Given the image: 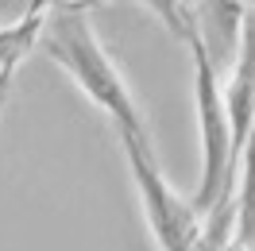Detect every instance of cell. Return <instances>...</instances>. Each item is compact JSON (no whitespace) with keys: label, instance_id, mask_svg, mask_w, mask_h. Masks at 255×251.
Here are the masks:
<instances>
[{"label":"cell","instance_id":"8","mask_svg":"<svg viewBox=\"0 0 255 251\" xmlns=\"http://www.w3.org/2000/svg\"><path fill=\"white\" fill-rule=\"evenodd\" d=\"M252 12H255V4H252Z\"/></svg>","mask_w":255,"mask_h":251},{"label":"cell","instance_id":"7","mask_svg":"<svg viewBox=\"0 0 255 251\" xmlns=\"http://www.w3.org/2000/svg\"><path fill=\"white\" fill-rule=\"evenodd\" d=\"M8 85H12V81H8V78H0V101H4V93H8Z\"/></svg>","mask_w":255,"mask_h":251},{"label":"cell","instance_id":"5","mask_svg":"<svg viewBox=\"0 0 255 251\" xmlns=\"http://www.w3.org/2000/svg\"><path fill=\"white\" fill-rule=\"evenodd\" d=\"M43 19H47V4H31L27 16H19L12 27H0V78H12L19 58L39 43Z\"/></svg>","mask_w":255,"mask_h":251},{"label":"cell","instance_id":"2","mask_svg":"<svg viewBox=\"0 0 255 251\" xmlns=\"http://www.w3.org/2000/svg\"><path fill=\"white\" fill-rule=\"evenodd\" d=\"M170 31L190 43L193 70H197V127H201V182L193 193V213H236L232 189H236V162H232V143H228V116H224V93L217 85V70L209 62L201 35L193 23L190 4H155Z\"/></svg>","mask_w":255,"mask_h":251},{"label":"cell","instance_id":"6","mask_svg":"<svg viewBox=\"0 0 255 251\" xmlns=\"http://www.w3.org/2000/svg\"><path fill=\"white\" fill-rule=\"evenodd\" d=\"M232 251H255V127L244 143V189L236 205V232Z\"/></svg>","mask_w":255,"mask_h":251},{"label":"cell","instance_id":"4","mask_svg":"<svg viewBox=\"0 0 255 251\" xmlns=\"http://www.w3.org/2000/svg\"><path fill=\"white\" fill-rule=\"evenodd\" d=\"M201 47H205L213 70L221 74L228 70V62H236L240 50V27H244V4H197L193 12Z\"/></svg>","mask_w":255,"mask_h":251},{"label":"cell","instance_id":"3","mask_svg":"<svg viewBox=\"0 0 255 251\" xmlns=\"http://www.w3.org/2000/svg\"><path fill=\"white\" fill-rule=\"evenodd\" d=\"M224 116H228V143H232V162L240 170L244 143L255 127V12H244L240 27V50L232 62V81L224 93Z\"/></svg>","mask_w":255,"mask_h":251},{"label":"cell","instance_id":"1","mask_svg":"<svg viewBox=\"0 0 255 251\" xmlns=\"http://www.w3.org/2000/svg\"><path fill=\"white\" fill-rule=\"evenodd\" d=\"M39 47L47 50L50 62L62 66L66 74L78 81L81 93L112 120L120 143H151L143 116H139L135 101L128 93L116 62L109 58V50L101 47V39L93 35V23L85 16V8H54V16L43 19Z\"/></svg>","mask_w":255,"mask_h":251}]
</instances>
